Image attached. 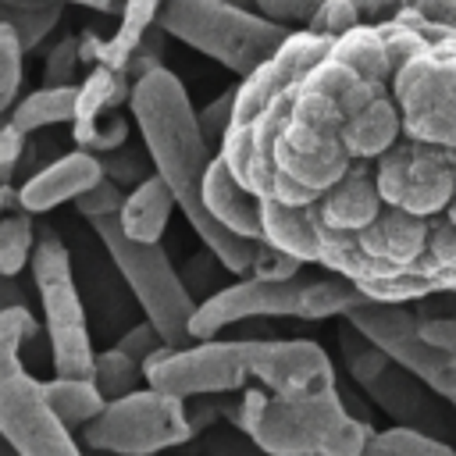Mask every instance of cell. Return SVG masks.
<instances>
[{"label":"cell","mask_w":456,"mask_h":456,"mask_svg":"<svg viewBox=\"0 0 456 456\" xmlns=\"http://www.w3.org/2000/svg\"><path fill=\"white\" fill-rule=\"evenodd\" d=\"M36 249V224L32 214H0V271L4 274H18Z\"/></svg>","instance_id":"cb8c5ba5"},{"label":"cell","mask_w":456,"mask_h":456,"mask_svg":"<svg viewBox=\"0 0 456 456\" xmlns=\"http://www.w3.org/2000/svg\"><path fill=\"white\" fill-rule=\"evenodd\" d=\"M338 349L349 378L360 385V392L385 410L399 428H413L435 438L456 435V410L445 395H438L428 381H420L410 367H403L395 356H388L374 338H367L353 321L342 317L338 324Z\"/></svg>","instance_id":"52a82bcc"},{"label":"cell","mask_w":456,"mask_h":456,"mask_svg":"<svg viewBox=\"0 0 456 456\" xmlns=\"http://www.w3.org/2000/svg\"><path fill=\"white\" fill-rule=\"evenodd\" d=\"M28 50L21 46V36L11 25H0V114L18 103L21 86V57Z\"/></svg>","instance_id":"484cf974"},{"label":"cell","mask_w":456,"mask_h":456,"mask_svg":"<svg viewBox=\"0 0 456 456\" xmlns=\"http://www.w3.org/2000/svg\"><path fill=\"white\" fill-rule=\"evenodd\" d=\"M43 392H46V403L57 410V417L68 424V428H86L103 406V392L96 388L93 378H64L57 374L53 381H43Z\"/></svg>","instance_id":"d6986e66"},{"label":"cell","mask_w":456,"mask_h":456,"mask_svg":"<svg viewBox=\"0 0 456 456\" xmlns=\"http://www.w3.org/2000/svg\"><path fill=\"white\" fill-rule=\"evenodd\" d=\"M11 306H28V292L14 281V274L0 271V314L11 310Z\"/></svg>","instance_id":"e575fe53"},{"label":"cell","mask_w":456,"mask_h":456,"mask_svg":"<svg viewBox=\"0 0 456 456\" xmlns=\"http://www.w3.org/2000/svg\"><path fill=\"white\" fill-rule=\"evenodd\" d=\"M0 456H18V452H14V445H11L4 435H0Z\"/></svg>","instance_id":"8d00e7d4"},{"label":"cell","mask_w":456,"mask_h":456,"mask_svg":"<svg viewBox=\"0 0 456 456\" xmlns=\"http://www.w3.org/2000/svg\"><path fill=\"white\" fill-rule=\"evenodd\" d=\"M32 281L43 303V324L50 338L53 370L64 378H93L96 349L89 338L86 306H82V296L71 274V253L53 228H43L36 235Z\"/></svg>","instance_id":"9c48e42d"},{"label":"cell","mask_w":456,"mask_h":456,"mask_svg":"<svg viewBox=\"0 0 456 456\" xmlns=\"http://www.w3.org/2000/svg\"><path fill=\"white\" fill-rule=\"evenodd\" d=\"M196 435L192 417L185 413L182 395L164 388H135L121 399H110L86 428L82 438L96 452L110 456H157Z\"/></svg>","instance_id":"30bf717a"},{"label":"cell","mask_w":456,"mask_h":456,"mask_svg":"<svg viewBox=\"0 0 456 456\" xmlns=\"http://www.w3.org/2000/svg\"><path fill=\"white\" fill-rule=\"evenodd\" d=\"M203 200L207 210L228 224L239 235L249 239H264V217H260V196L228 167V160L217 153L210 171H207V185H203Z\"/></svg>","instance_id":"9a60e30c"},{"label":"cell","mask_w":456,"mask_h":456,"mask_svg":"<svg viewBox=\"0 0 456 456\" xmlns=\"http://www.w3.org/2000/svg\"><path fill=\"white\" fill-rule=\"evenodd\" d=\"M346 321H353L367 338H374L388 356H395L403 367H410L438 395L456 403V356L442 353L438 346H431L420 335L413 306L395 303V299H370L367 296L360 306H353L346 314Z\"/></svg>","instance_id":"8fae6325"},{"label":"cell","mask_w":456,"mask_h":456,"mask_svg":"<svg viewBox=\"0 0 456 456\" xmlns=\"http://www.w3.org/2000/svg\"><path fill=\"white\" fill-rule=\"evenodd\" d=\"M157 25L171 39L214 57L239 78L260 68L292 32L256 7L232 0H164Z\"/></svg>","instance_id":"8992f818"},{"label":"cell","mask_w":456,"mask_h":456,"mask_svg":"<svg viewBox=\"0 0 456 456\" xmlns=\"http://www.w3.org/2000/svg\"><path fill=\"white\" fill-rule=\"evenodd\" d=\"M171 207H178L171 185L153 171L146 175L139 185H132L125 192V203H121V228L139 239V242H160L164 228H167V217H171Z\"/></svg>","instance_id":"2e32d148"},{"label":"cell","mask_w":456,"mask_h":456,"mask_svg":"<svg viewBox=\"0 0 456 456\" xmlns=\"http://www.w3.org/2000/svg\"><path fill=\"white\" fill-rule=\"evenodd\" d=\"M118 346H121L125 353H132V356H135V360L146 367V360H150V356H157V353H160L167 342H164V335L157 331V324H153V321H142V324L128 328V331L118 338Z\"/></svg>","instance_id":"1f68e13d"},{"label":"cell","mask_w":456,"mask_h":456,"mask_svg":"<svg viewBox=\"0 0 456 456\" xmlns=\"http://www.w3.org/2000/svg\"><path fill=\"white\" fill-rule=\"evenodd\" d=\"M210 456H267L253 438L242 445V442H235V438H228V435H217L214 442H210Z\"/></svg>","instance_id":"836d02e7"},{"label":"cell","mask_w":456,"mask_h":456,"mask_svg":"<svg viewBox=\"0 0 456 456\" xmlns=\"http://www.w3.org/2000/svg\"><path fill=\"white\" fill-rule=\"evenodd\" d=\"M75 103H78V86H39L36 93L21 96L11 107V121L32 135L39 128L75 121Z\"/></svg>","instance_id":"ac0fdd59"},{"label":"cell","mask_w":456,"mask_h":456,"mask_svg":"<svg viewBox=\"0 0 456 456\" xmlns=\"http://www.w3.org/2000/svg\"><path fill=\"white\" fill-rule=\"evenodd\" d=\"M363 299H367V292L335 271L314 274V278H303V274L253 278V274H246L232 285H221L207 299H200V306L189 321V331H192V338H214L228 324L260 321V317H299V321L346 317Z\"/></svg>","instance_id":"277c9868"},{"label":"cell","mask_w":456,"mask_h":456,"mask_svg":"<svg viewBox=\"0 0 456 456\" xmlns=\"http://www.w3.org/2000/svg\"><path fill=\"white\" fill-rule=\"evenodd\" d=\"M360 456H456V449L445 438H435V435L395 424L388 431H370Z\"/></svg>","instance_id":"7402d4cb"},{"label":"cell","mask_w":456,"mask_h":456,"mask_svg":"<svg viewBox=\"0 0 456 456\" xmlns=\"http://www.w3.org/2000/svg\"><path fill=\"white\" fill-rule=\"evenodd\" d=\"M78 64H82L78 36H61V39L50 46V53H46V64H43V86H78V82H75Z\"/></svg>","instance_id":"4316f807"},{"label":"cell","mask_w":456,"mask_h":456,"mask_svg":"<svg viewBox=\"0 0 456 456\" xmlns=\"http://www.w3.org/2000/svg\"><path fill=\"white\" fill-rule=\"evenodd\" d=\"M121 203H125L121 185H118L110 175H103L96 185H89V189L75 200V210H78L86 221H93V217H103V214H121Z\"/></svg>","instance_id":"83f0119b"},{"label":"cell","mask_w":456,"mask_h":456,"mask_svg":"<svg viewBox=\"0 0 456 456\" xmlns=\"http://www.w3.org/2000/svg\"><path fill=\"white\" fill-rule=\"evenodd\" d=\"M264 239L370 299L456 289V21L399 7L331 36L271 146Z\"/></svg>","instance_id":"6da1fadb"},{"label":"cell","mask_w":456,"mask_h":456,"mask_svg":"<svg viewBox=\"0 0 456 456\" xmlns=\"http://www.w3.org/2000/svg\"><path fill=\"white\" fill-rule=\"evenodd\" d=\"M232 107H235V89H224L221 96H214V100L196 114L203 135H207L210 146H217V150H221V139H224V132H228V125H232Z\"/></svg>","instance_id":"4dcf8cb0"},{"label":"cell","mask_w":456,"mask_h":456,"mask_svg":"<svg viewBox=\"0 0 456 456\" xmlns=\"http://www.w3.org/2000/svg\"><path fill=\"white\" fill-rule=\"evenodd\" d=\"M253 7L289 28H306L314 14L324 7V0H253Z\"/></svg>","instance_id":"f1b7e54d"},{"label":"cell","mask_w":456,"mask_h":456,"mask_svg":"<svg viewBox=\"0 0 456 456\" xmlns=\"http://www.w3.org/2000/svg\"><path fill=\"white\" fill-rule=\"evenodd\" d=\"M25 157H28V132L18 128L11 118L0 121V182H11Z\"/></svg>","instance_id":"f546056e"},{"label":"cell","mask_w":456,"mask_h":456,"mask_svg":"<svg viewBox=\"0 0 456 456\" xmlns=\"http://www.w3.org/2000/svg\"><path fill=\"white\" fill-rule=\"evenodd\" d=\"M146 385L164 388L171 395H221L242 388L249 378L246 370V349L242 338L235 342H214L196 338L182 349L164 346L157 356L146 360Z\"/></svg>","instance_id":"7c38bea8"},{"label":"cell","mask_w":456,"mask_h":456,"mask_svg":"<svg viewBox=\"0 0 456 456\" xmlns=\"http://www.w3.org/2000/svg\"><path fill=\"white\" fill-rule=\"evenodd\" d=\"M395 11H399V0H324V7L314 14V21L306 28L324 32V36H338L346 28L392 18Z\"/></svg>","instance_id":"44dd1931"},{"label":"cell","mask_w":456,"mask_h":456,"mask_svg":"<svg viewBox=\"0 0 456 456\" xmlns=\"http://www.w3.org/2000/svg\"><path fill=\"white\" fill-rule=\"evenodd\" d=\"M417 328L431 346L456 356V314H417Z\"/></svg>","instance_id":"d6a6232c"},{"label":"cell","mask_w":456,"mask_h":456,"mask_svg":"<svg viewBox=\"0 0 456 456\" xmlns=\"http://www.w3.org/2000/svg\"><path fill=\"white\" fill-rule=\"evenodd\" d=\"M61 0H0V25H11L25 50H36L61 25Z\"/></svg>","instance_id":"ffe728a7"},{"label":"cell","mask_w":456,"mask_h":456,"mask_svg":"<svg viewBox=\"0 0 456 456\" xmlns=\"http://www.w3.org/2000/svg\"><path fill=\"white\" fill-rule=\"evenodd\" d=\"M128 110H132L139 135L153 157V171L171 185L185 221L200 235V242L207 249H214V256L224 264L228 274L246 278L253 271V260H256L264 239L239 235L207 210L203 185H207V171L217 157L214 153L217 146H210V139L203 135L182 78L164 64L142 71L139 78H132Z\"/></svg>","instance_id":"7a4b0ae2"},{"label":"cell","mask_w":456,"mask_h":456,"mask_svg":"<svg viewBox=\"0 0 456 456\" xmlns=\"http://www.w3.org/2000/svg\"><path fill=\"white\" fill-rule=\"evenodd\" d=\"M139 378H146L142 363H139L132 353H125L118 342H114L110 349L96 353L93 381H96V388L103 392L107 403H110V399H121V395H128V392H135V388H139Z\"/></svg>","instance_id":"603a6c76"},{"label":"cell","mask_w":456,"mask_h":456,"mask_svg":"<svg viewBox=\"0 0 456 456\" xmlns=\"http://www.w3.org/2000/svg\"><path fill=\"white\" fill-rule=\"evenodd\" d=\"M103 178V164L93 150H71L50 164H43L36 175H28L18 185V207L28 214H46L57 203H75L89 185Z\"/></svg>","instance_id":"5bb4252c"},{"label":"cell","mask_w":456,"mask_h":456,"mask_svg":"<svg viewBox=\"0 0 456 456\" xmlns=\"http://www.w3.org/2000/svg\"><path fill=\"white\" fill-rule=\"evenodd\" d=\"M128 96H132L128 71L110 68V64H93V71L86 75V82H78V103H75L71 135L93 128L107 110H114V107L125 103Z\"/></svg>","instance_id":"e0dca14e"},{"label":"cell","mask_w":456,"mask_h":456,"mask_svg":"<svg viewBox=\"0 0 456 456\" xmlns=\"http://www.w3.org/2000/svg\"><path fill=\"white\" fill-rule=\"evenodd\" d=\"M246 370L278 395L338 392L328 353L310 338H242Z\"/></svg>","instance_id":"4fadbf2b"},{"label":"cell","mask_w":456,"mask_h":456,"mask_svg":"<svg viewBox=\"0 0 456 456\" xmlns=\"http://www.w3.org/2000/svg\"><path fill=\"white\" fill-rule=\"evenodd\" d=\"M96 157L103 164V175H110L118 185H139L146 175H153V157H150L146 142H142V150L121 142V146H114L107 153H96Z\"/></svg>","instance_id":"d4e9b609"},{"label":"cell","mask_w":456,"mask_h":456,"mask_svg":"<svg viewBox=\"0 0 456 456\" xmlns=\"http://www.w3.org/2000/svg\"><path fill=\"white\" fill-rule=\"evenodd\" d=\"M96 239L103 242L110 264L118 267V274L125 278V285L132 289L135 303L142 306L146 321L157 324V331L164 335V342L171 349H182L192 338L189 321L196 314V296L189 292L185 278L175 271L171 256L164 253L160 242H139L121 228L118 214H103L89 221Z\"/></svg>","instance_id":"ba28073f"},{"label":"cell","mask_w":456,"mask_h":456,"mask_svg":"<svg viewBox=\"0 0 456 456\" xmlns=\"http://www.w3.org/2000/svg\"><path fill=\"white\" fill-rule=\"evenodd\" d=\"M235 424L267 456H360L374 431L346 410L338 392L278 395L271 388H246L235 406Z\"/></svg>","instance_id":"3957f363"},{"label":"cell","mask_w":456,"mask_h":456,"mask_svg":"<svg viewBox=\"0 0 456 456\" xmlns=\"http://www.w3.org/2000/svg\"><path fill=\"white\" fill-rule=\"evenodd\" d=\"M39 338L28 306L0 314V435L18 456H82L71 428L46 403L43 381L21 367V346Z\"/></svg>","instance_id":"5b68a950"},{"label":"cell","mask_w":456,"mask_h":456,"mask_svg":"<svg viewBox=\"0 0 456 456\" xmlns=\"http://www.w3.org/2000/svg\"><path fill=\"white\" fill-rule=\"evenodd\" d=\"M61 4H78V7H89L100 14H114V0H61Z\"/></svg>","instance_id":"d590c367"}]
</instances>
